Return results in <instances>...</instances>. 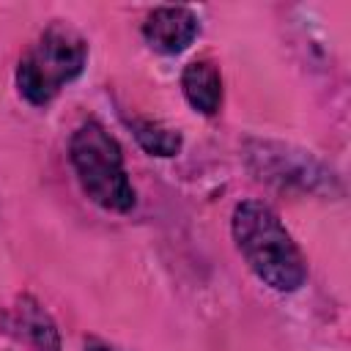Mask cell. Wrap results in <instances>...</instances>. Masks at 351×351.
I'll use <instances>...</instances> for the list:
<instances>
[{
    "label": "cell",
    "mask_w": 351,
    "mask_h": 351,
    "mask_svg": "<svg viewBox=\"0 0 351 351\" xmlns=\"http://www.w3.org/2000/svg\"><path fill=\"white\" fill-rule=\"evenodd\" d=\"M233 239L247 266L274 291L291 293L307 277V263L280 217L261 200H244L233 211Z\"/></svg>",
    "instance_id": "1"
},
{
    "label": "cell",
    "mask_w": 351,
    "mask_h": 351,
    "mask_svg": "<svg viewBox=\"0 0 351 351\" xmlns=\"http://www.w3.org/2000/svg\"><path fill=\"white\" fill-rule=\"evenodd\" d=\"M85 351H118V348H112V346H107L101 340H88L85 343Z\"/></svg>",
    "instance_id": "8"
},
{
    "label": "cell",
    "mask_w": 351,
    "mask_h": 351,
    "mask_svg": "<svg viewBox=\"0 0 351 351\" xmlns=\"http://www.w3.org/2000/svg\"><path fill=\"white\" fill-rule=\"evenodd\" d=\"M181 88L186 101L203 115H214L222 104V77L211 60H192L184 69Z\"/></svg>",
    "instance_id": "6"
},
{
    "label": "cell",
    "mask_w": 351,
    "mask_h": 351,
    "mask_svg": "<svg viewBox=\"0 0 351 351\" xmlns=\"http://www.w3.org/2000/svg\"><path fill=\"white\" fill-rule=\"evenodd\" d=\"M69 154L74 173L93 203L107 211H129L134 206V189L123 170L121 145L101 123H82L71 134Z\"/></svg>",
    "instance_id": "2"
},
{
    "label": "cell",
    "mask_w": 351,
    "mask_h": 351,
    "mask_svg": "<svg viewBox=\"0 0 351 351\" xmlns=\"http://www.w3.org/2000/svg\"><path fill=\"white\" fill-rule=\"evenodd\" d=\"M129 126L137 137V143L151 154V156H176L181 148V134L145 118H129Z\"/></svg>",
    "instance_id": "7"
},
{
    "label": "cell",
    "mask_w": 351,
    "mask_h": 351,
    "mask_svg": "<svg viewBox=\"0 0 351 351\" xmlns=\"http://www.w3.org/2000/svg\"><path fill=\"white\" fill-rule=\"evenodd\" d=\"M88 44L66 22H52L16 66L19 93L30 104H47L85 69Z\"/></svg>",
    "instance_id": "3"
},
{
    "label": "cell",
    "mask_w": 351,
    "mask_h": 351,
    "mask_svg": "<svg viewBox=\"0 0 351 351\" xmlns=\"http://www.w3.org/2000/svg\"><path fill=\"white\" fill-rule=\"evenodd\" d=\"M11 329L33 351H60V337H58V329H55L52 318L30 296H22L19 304L14 307V313H11Z\"/></svg>",
    "instance_id": "5"
},
{
    "label": "cell",
    "mask_w": 351,
    "mask_h": 351,
    "mask_svg": "<svg viewBox=\"0 0 351 351\" xmlns=\"http://www.w3.org/2000/svg\"><path fill=\"white\" fill-rule=\"evenodd\" d=\"M197 30H200L197 16L184 5H162V8L151 11L148 19L143 22L145 41L156 52H165V55L184 52L195 41Z\"/></svg>",
    "instance_id": "4"
}]
</instances>
